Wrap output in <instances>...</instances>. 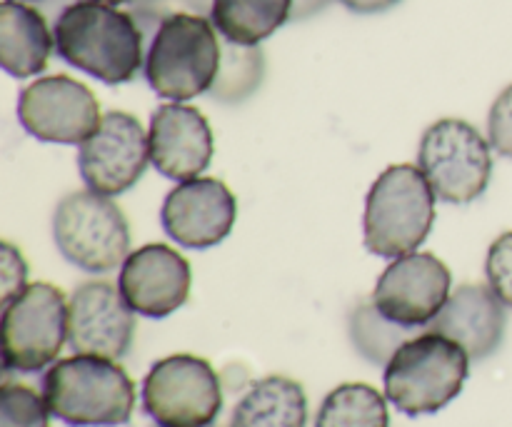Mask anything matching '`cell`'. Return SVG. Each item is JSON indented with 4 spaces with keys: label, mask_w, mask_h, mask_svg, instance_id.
Returning <instances> with one entry per match:
<instances>
[{
    "label": "cell",
    "mask_w": 512,
    "mask_h": 427,
    "mask_svg": "<svg viewBox=\"0 0 512 427\" xmlns=\"http://www.w3.org/2000/svg\"><path fill=\"white\" fill-rule=\"evenodd\" d=\"M55 53L105 85L130 83L145 70L148 40L133 13L98 0H73L53 23Z\"/></svg>",
    "instance_id": "1"
},
{
    "label": "cell",
    "mask_w": 512,
    "mask_h": 427,
    "mask_svg": "<svg viewBox=\"0 0 512 427\" xmlns=\"http://www.w3.org/2000/svg\"><path fill=\"white\" fill-rule=\"evenodd\" d=\"M43 398L50 415L70 427H118L133 418L135 385L115 360L73 355L45 370Z\"/></svg>",
    "instance_id": "2"
},
{
    "label": "cell",
    "mask_w": 512,
    "mask_h": 427,
    "mask_svg": "<svg viewBox=\"0 0 512 427\" xmlns=\"http://www.w3.org/2000/svg\"><path fill=\"white\" fill-rule=\"evenodd\" d=\"M223 63V45L208 15L168 13L145 53V80L160 98L188 103L210 93Z\"/></svg>",
    "instance_id": "3"
},
{
    "label": "cell",
    "mask_w": 512,
    "mask_h": 427,
    "mask_svg": "<svg viewBox=\"0 0 512 427\" xmlns=\"http://www.w3.org/2000/svg\"><path fill=\"white\" fill-rule=\"evenodd\" d=\"M468 375L463 345L428 330L400 345L385 365V398L408 418L435 415L463 393Z\"/></svg>",
    "instance_id": "4"
},
{
    "label": "cell",
    "mask_w": 512,
    "mask_h": 427,
    "mask_svg": "<svg viewBox=\"0 0 512 427\" xmlns=\"http://www.w3.org/2000/svg\"><path fill=\"white\" fill-rule=\"evenodd\" d=\"M435 223V193L418 165H390L365 198L363 240L378 258L415 253Z\"/></svg>",
    "instance_id": "5"
},
{
    "label": "cell",
    "mask_w": 512,
    "mask_h": 427,
    "mask_svg": "<svg viewBox=\"0 0 512 427\" xmlns=\"http://www.w3.org/2000/svg\"><path fill=\"white\" fill-rule=\"evenodd\" d=\"M53 240L60 255L85 273L103 275L130 255V225L120 205L95 190L65 195L53 213Z\"/></svg>",
    "instance_id": "6"
},
{
    "label": "cell",
    "mask_w": 512,
    "mask_h": 427,
    "mask_svg": "<svg viewBox=\"0 0 512 427\" xmlns=\"http://www.w3.org/2000/svg\"><path fill=\"white\" fill-rule=\"evenodd\" d=\"M418 168L435 198L448 205H470L490 185L493 145L468 120L443 118L420 138Z\"/></svg>",
    "instance_id": "7"
},
{
    "label": "cell",
    "mask_w": 512,
    "mask_h": 427,
    "mask_svg": "<svg viewBox=\"0 0 512 427\" xmlns=\"http://www.w3.org/2000/svg\"><path fill=\"white\" fill-rule=\"evenodd\" d=\"M140 403L158 427H208L223 410V388L205 358L170 355L145 375Z\"/></svg>",
    "instance_id": "8"
},
{
    "label": "cell",
    "mask_w": 512,
    "mask_h": 427,
    "mask_svg": "<svg viewBox=\"0 0 512 427\" xmlns=\"http://www.w3.org/2000/svg\"><path fill=\"white\" fill-rule=\"evenodd\" d=\"M68 343V300L50 283H30L3 305V363L15 373H40Z\"/></svg>",
    "instance_id": "9"
},
{
    "label": "cell",
    "mask_w": 512,
    "mask_h": 427,
    "mask_svg": "<svg viewBox=\"0 0 512 427\" xmlns=\"http://www.w3.org/2000/svg\"><path fill=\"white\" fill-rule=\"evenodd\" d=\"M18 120L40 143L83 145L103 113L93 90L70 75H45L20 90Z\"/></svg>",
    "instance_id": "10"
},
{
    "label": "cell",
    "mask_w": 512,
    "mask_h": 427,
    "mask_svg": "<svg viewBox=\"0 0 512 427\" xmlns=\"http://www.w3.org/2000/svg\"><path fill=\"white\" fill-rule=\"evenodd\" d=\"M78 148L80 178L88 190L108 198L128 193L150 165L148 133L125 110L103 113L98 130Z\"/></svg>",
    "instance_id": "11"
},
{
    "label": "cell",
    "mask_w": 512,
    "mask_h": 427,
    "mask_svg": "<svg viewBox=\"0 0 512 427\" xmlns=\"http://www.w3.org/2000/svg\"><path fill=\"white\" fill-rule=\"evenodd\" d=\"M448 265L433 253H410L395 258L373 290L380 315L403 328H428L450 298Z\"/></svg>",
    "instance_id": "12"
},
{
    "label": "cell",
    "mask_w": 512,
    "mask_h": 427,
    "mask_svg": "<svg viewBox=\"0 0 512 427\" xmlns=\"http://www.w3.org/2000/svg\"><path fill=\"white\" fill-rule=\"evenodd\" d=\"M135 335V313L118 285L88 280L68 300V345L73 355H98L120 360L128 355Z\"/></svg>",
    "instance_id": "13"
},
{
    "label": "cell",
    "mask_w": 512,
    "mask_h": 427,
    "mask_svg": "<svg viewBox=\"0 0 512 427\" xmlns=\"http://www.w3.org/2000/svg\"><path fill=\"white\" fill-rule=\"evenodd\" d=\"M235 218L238 200L218 178L183 180L165 195L160 208L165 235L190 250H208L223 243Z\"/></svg>",
    "instance_id": "14"
},
{
    "label": "cell",
    "mask_w": 512,
    "mask_h": 427,
    "mask_svg": "<svg viewBox=\"0 0 512 427\" xmlns=\"http://www.w3.org/2000/svg\"><path fill=\"white\" fill-rule=\"evenodd\" d=\"M190 263L175 248L148 243L133 250L120 265L118 288L135 315L163 320L190 298Z\"/></svg>",
    "instance_id": "15"
},
{
    "label": "cell",
    "mask_w": 512,
    "mask_h": 427,
    "mask_svg": "<svg viewBox=\"0 0 512 427\" xmlns=\"http://www.w3.org/2000/svg\"><path fill=\"white\" fill-rule=\"evenodd\" d=\"M150 165L163 178L183 183L200 178L213 160V130L198 108L165 103L150 118Z\"/></svg>",
    "instance_id": "16"
},
{
    "label": "cell",
    "mask_w": 512,
    "mask_h": 427,
    "mask_svg": "<svg viewBox=\"0 0 512 427\" xmlns=\"http://www.w3.org/2000/svg\"><path fill=\"white\" fill-rule=\"evenodd\" d=\"M505 303L490 290V285H460L453 290L438 318L428 325L433 333L445 335L463 345L470 360H488L503 345Z\"/></svg>",
    "instance_id": "17"
},
{
    "label": "cell",
    "mask_w": 512,
    "mask_h": 427,
    "mask_svg": "<svg viewBox=\"0 0 512 427\" xmlns=\"http://www.w3.org/2000/svg\"><path fill=\"white\" fill-rule=\"evenodd\" d=\"M55 35L48 20L23 0L0 3V65L13 78H33L48 68Z\"/></svg>",
    "instance_id": "18"
},
{
    "label": "cell",
    "mask_w": 512,
    "mask_h": 427,
    "mask_svg": "<svg viewBox=\"0 0 512 427\" xmlns=\"http://www.w3.org/2000/svg\"><path fill=\"white\" fill-rule=\"evenodd\" d=\"M308 398L303 385L283 375L255 380L238 400L230 427H305Z\"/></svg>",
    "instance_id": "19"
},
{
    "label": "cell",
    "mask_w": 512,
    "mask_h": 427,
    "mask_svg": "<svg viewBox=\"0 0 512 427\" xmlns=\"http://www.w3.org/2000/svg\"><path fill=\"white\" fill-rule=\"evenodd\" d=\"M295 0H213L210 23L223 40L235 45H260L293 20Z\"/></svg>",
    "instance_id": "20"
},
{
    "label": "cell",
    "mask_w": 512,
    "mask_h": 427,
    "mask_svg": "<svg viewBox=\"0 0 512 427\" xmlns=\"http://www.w3.org/2000/svg\"><path fill=\"white\" fill-rule=\"evenodd\" d=\"M315 427H390L388 398L373 385H338L325 395Z\"/></svg>",
    "instance_id": "21"
},
{
    "label": "cell",
    "mask_w": 512,
    "mask_h": 427,
    "mask_svg": "<svg viewBox=\"0 0 512 427\" xmlns=\"http://www.w3.org/2000/svg\"><path fill=\"white\" fill-rule=\"evenodd\" d=\"M410 333L413 328L395 325L385 315H380L373 298L358 303L350 313V340L355 350L373 365H388L395 350L408 343Z\"/></svg>",
    "instance_id": "22"
},
{
    "label": "cell",
    "mask_w": 512,
    "mask_h": 427,
    "mask_svg": "<svg viewBox=\"0 0 512 427\" xmlns=\"http://www.w3.org/2000/svg\"><path fill=\"white\" fill-rule=\"evenodd\" d=\"M263 70L265 60L258 45L250 48V45H235L225 40L223 63H220L218 80L210 88V95L223 103H240L263 83Z\"/></svg>",
    "instance_id": "23"
},
{
    "label": "cell",
    "mask_w": 512,
    "mask_h": 427,
    "mask_svg": "<svg viewBox=\"0 0 512 427\" xmlns=\"http://www.w3.org/2000/svg\"><path fill=\"white\" fill-rule=\"evenodd\" d=\"M0 427H50L45 398L28 385L5 380L0 388Z\"/></svg>",
    "instance_id": "24"
},
{
    "label": "cell",
    "mask_w": 512,
    "mask_h": 427,
    "mask_svg": "<svg viewBox=\"0 0 512 427\" xmlns=\"http://www.w3.org/2000/svg\"><path fill=\"white\" fill-rule=\"evenodd\" d=\"M485 278L490 290L512 308V230L493 240L485 258Z\"/></svg>",
    "instance_id": "25"
},
{
    "label": "cell",
    "mask_w": 512,
    "mask_h": 427,
    "mask_svg": "<svg viewBox=\"0 0 512 427\" xmlns=\"http://www.w3.org/2000/svg\"><path fill=\"white\" fill-rule=\"evenodd\" d=\"M488 140L495 153L512 158V83L490 105Z\"/></svg>",
    "instance_id": "26"
},
{
    "label": "cell",
    "mask_w": 512,
    "mask_h": 427,
    "mask_svg": "<svg viewBox=\"0 0 512 427\" xmlns=\"http://www.w3.org/2000/svg\"><path fill=\"white\" fill-rule=\"evenodd\" d=\"M0 253H3V260H0V283H3V305H8L15 295L23 293L28 288V263H25L23 253L15 248L13 243L0 245Z\"/></svg>",
    "instance_id": "27"
},
{
    "label": "cell",
    "mask_w": 512,
    "mask_h": 427,
    "mask_svg": "<svg viewBox=\"0 0 512 427\" xmlns=\"http://www.w3.org/2000/svg\"><path fill=\"white\" fill-rule=\"evenodd\" d=\"M340 5L350 10V13H360V15H375V13H385V10L395 8L400 0H338Z\"/></svg>",
    "instance_id": "28"
},
{
    "label": "cell",
    "mask_w": 512,
    "mask_h": 427,
    "mask_svg": "<svg viewBox=\"0 0 512 427\" xmlns=\"http://www.w3.org/2000/svg\"><path fill=\"white\" fill-rule=\"evenodd\" d=\"M325 3H328V0H295L293 20L308 18L310 13H315V10H318V8H323Z\"/></svg>",
    "instance_id": "29"
},
{
    "label": "cell",
    "mask_w": 512,
    "mask_h": 427,
    "mask_svg": "<svg viewBox=\"0 0 512 427\" xmlns=\"http://www.w3.org/2000/svg\"><path fill=\"white\" fill-rule=\"evenodd\" d=\"M185 5H188L193 13L198 15H210V8H213V0H185Z\"/></svg>",
    "instance_id": "30"
},
{
    "label": "cell",
    "mask_w": 512,
    "mask_h": 427,
    "mask_svg": "<svg viewBox=\"0 0 512 427\" xmlns=\"http://www.w3.org/2000/svg\"><path fill=\"white\" fill-rule=\"evenodd\" d=\"M98 3H105V5H125V3H133V0H98Z\"/></svg>",
    "instance_id": "31"
},
{
    "label": "cell",
    "mask_w": 512,
    "mask_h": 427,
    "mask_svg": "<svg viewBox=\"0 0 512 427\" xmlns=\"http://www.w3.org/2000/svg\"><path fill=\"white\" fill-rule=\"evenodd\" d=\"M158 3V0H133V8H138V5H153Z\"/></svg>",
    "instance_id": "32"
},
{
    "label": "cell",
    "mask_w": 512,
    "mask_h": 427,
    "mask_svg": "<svg viewBox=\"0 0 512 427\" xmlns=\"http://www.w3.org/2000/svg\"><path fill=\"white\" fill-rule=\"evenodd\" d=\"M153 427H158V425H153ZM208 427H215V425H208Z\"/></svg>",
    "instance_id": "33"
},
{
    "label": "cell",
    "mask_w": 512,
    "mask_h": 427,
    "mask_svg": "<svg viewBox=\"0 0 512 427\" xmlns=\"http://www.w3.org/2000/svg\"><path fill=\"white\" fill-rule=\"evenodd\" d=\"M23 3H28V0H23Z\"/></svg>",
    "instance_id": "34"
}]
</instances>
